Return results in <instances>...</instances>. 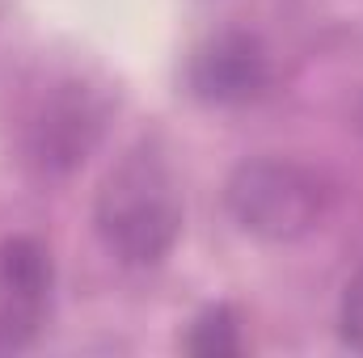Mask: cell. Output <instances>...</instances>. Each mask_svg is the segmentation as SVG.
<instances>
[{
    "mask_svg": "<svg viewBox=\"0 0 363 358\" xmlns=\"http://www.w3.org/2000/svg\"><path fill=\"white\" fill-rule=\"evenodd\" d=\"M93 228L114 262L161 266L182 236V185L157 139L131 144L93 194Z\"/></svg>",
    "mask_w": 363,
    "mask_h": 358,
    "instance_id": "cell-1",
    "label": "cell"
},
{
    "mask_svg": "<svg viewBox=\"0 0 363 358\" xmlns=\"http://www.w3.org/2000/svg\"><path fill=\"white\" fill-rule=\"evenodd\" d=\"M224 202L241 232L271 241V245H287V241L308 236L321 224L325 190L317 173H308L296 161L258 156L233 169Z\"/></svg>",
    "mask_w": 363,
    "mask_h": 358,
    "instance_id": "cell-2",
    "label": "cell"
},
{
    "mask_svg": "<svg viewBox=\"0 0 363 358\" xmlns=\"http://www.w3.org/2000/svg\"><path fill=\"white\" fill-rule=\"evenodd\" d=\"M106 105L85 85H60L34 110L26 127V152L43 173H68L77 169L101 135Z\"/></svg>",
    "mask_w": 363,
    "mask_h": 358,
    "instance_id": "cell-3",
    "label": "cell"
},
{
    "mask_svg": "<svg viewBox=\"0 0 363 358\" xmlns=\"http://www.w3.org/2000/svg\"><path fill=\"white\" fill-rule=\"evenodd\" d=\"M51 312V258L38 241L13 236L0 245V354L38 337Z\"/></svg>",
    "mask_w": 363,
    "mask_h": 358,
    "instance_id": "cell-4",
    "label": "cell"
},
{
    "mask_svg": "<svg viewBox=\"0 0 363 358\" xmlns=\"http://www.w3.org/2000/svg\"><path fill=\"white\" fill-rule=\"evenodd\" d=\"M271 85V55L245 30L207 38L190 59V89L211 105H245Z\"/></svg>",
    "mask_w": 363,
    "mask_h": 358,
    "instance_id": "cell-5",
    "label": "cell"
},
{
    "mask_svg": "<svg viewBox=\"0 0 363 358\" xmlns=\"http://www.w3.org/2000/svg\"><path fill=\"white\" fill-rule=\"evenodd\" d=\"M186 350H194V354H237V350H241L237 316H233L228 308H207V312L190 325Z\"/></svg>",
    "mask_w": 363,
    "mask_h": 358,
    "instance_id": "cell-6",
    "label": "cell"
},
{
    "mask_svg": "<svg viewBox=\"0 0 363 358\" xmlns=\"http://www.w3.org/2000/svg\"><path fill=\"white\" fill-rule=\"evenodd\" d=\"M338 333L351 350L363 354V270L347 282L342 291V304H338Z\"/></svg>",
    "mask_w": 363,
    "mask_h": 358,
    "instance_id": "cell-7",
    "label": "cell"
}]
</instances>
